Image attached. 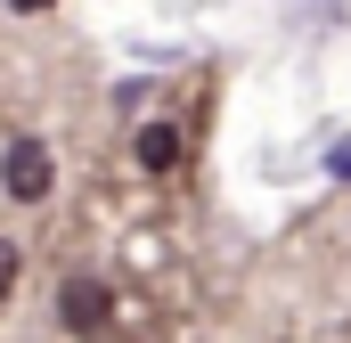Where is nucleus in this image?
<instances>
[{"mask_svg":"<svg viewBox=\"0 0 351 343\" xmlns=\"http://www.w3.org/2000/svg\"><path fill=\"white\" fill-rule=\"evenodd\" d=\"M0 188H8L16 204H41V196L58 188V164H49V147H41V139H8V147H0Z\"/></svg>","mask_w":351,"mask_h":343,"instance_id":"obj_1","label":"nucleus"},{"mask_svg":"<svg viewBox=\"0 0 351 343\" xmlns=\"http://www.w3.org/2000/svg\"><path fill=\"white\" fill-rule=\"evenodd\" d=\"M58 319H66V327H74V335H98V327H106V319H114V294H106V286H98V278H74V286H66V294H58Z\"/></svg>","mask_w":351,"mask_h":343,"instance_id":"obj_2","label":"nucleus"},{"mask_svg":"<svg viewBox=\"0 0 351 343\" xmlns=\"http://www.w3.org/2000/svg\"><path fill=\"white\" fill-rule=\"evenodd\" d=\"M131 156H139V172H172L180 164V131L172 123H147V131L131 139Z\"/></svg>","mask_w":351,"mask_h":343,"instance_id":"obj_3","label":"nucleus"},{"mask_svg":"<svg viewBox=\"0 0 351 343\" xmlns=\"http://www.w3.org/2000/svg\"><path fill=\"white\" fill-rule=\"evenodd\" d=\"M16 270H25V254H16V237H0V303H8V286H16Z\"/></svg>","mask_w":351,"mask_h":343,"instance_id":"obj_4","label":"nucleus"},{"mask_svg":"<svg viewBox=\"0 0 351 343\" xmlns=\"http://www.w3.org/2000/svg\"><path fill=\"white\" fill-rule=\"evenodd\" d=\"M327 172H335V180H351V131L335 139V147H327Z\"/></svg>","mask_w":351,"mask_h":343,"instance_id":"obj_5","label":"nucleus"},{"mask_svg":"<svg viewBox=\"0 0 351 343\" xmlns=\"http://www.w3.org/2000/svg\"><path fill=\"white\" fill-rule=\"evenodd\" d=\"M294 16H319V25H335V0H294Z\"/></svg>","mask_w":351,"mask_h":343,"instance_id":"obj_6","label":"nucleus"},{"mask_svg":"<svg viewBox=\"0 0 351 343\" xmlns=\"http://www.w3.org/2000/svg\"><path fill=\"white\" fill-rule=\"evenodd\" d=\"M8 8H16V16H41V8H58V0H8Z\"/></svg>","mask_w":351,"mask_h":343,"instance_id":"obj_7","label":"nucleus"}]
</instances>
